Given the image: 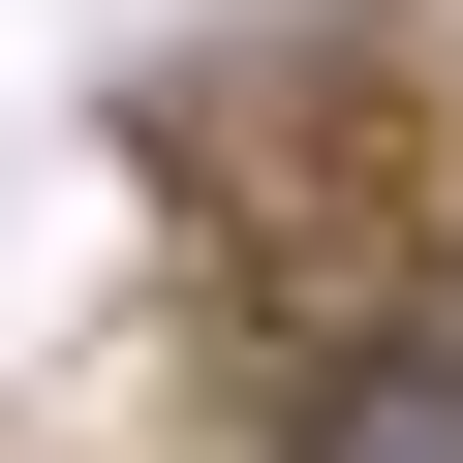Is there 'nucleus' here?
<instances>
[{
    "mask_svg": "<svg viewBox=\"0 0 463 463\" xmlns=\"http://www.w3.org/2000/svg\"><path fill=\"white\" fill-rule=\"evenodd\" d=\"M340 463H463V340H402V371H371V432H340Z\"/></svg>",
    "mask_w": 463,
    "mask_h": 463,
    "instance_id": "nucleus-1",
    "label": "nucleus"
}]
</instances>
